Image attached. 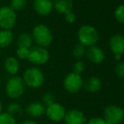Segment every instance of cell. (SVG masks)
Listing matches in <instances>:
<instances>
[{
  "label": "cell",
  "instance_id": "obj_1",
  "mask_svg": "<svg viewBox=\"0 0 124 124\" xmlns=\"http://www.w3.org/2000/svg\"><path fill=\"white\" fill-rule=\"evenodd\" d=\"M31 36L33 41H35L37 46L45 48L50 46L53 40L52 31L47 26L43 24H39L35 26Z\"/></svg>",
  "mask_w": 124,
  "mask_h": 124
},
{
  "label": "cell",
  "instance_id": "obj_2",
  "mask_svg": "<svg viewBox=\"0 0 124 124\" xmlns=\"http://www.w3.org/2000/svg\"><path fill=\"white\" fill-rule=\"evenodd\" d=\"M25 90V85L23 78L19 76H12L5 85V93L8 98L17 100L23 95Z\"/></svg>",
  "mask_w": 124,
  "mask_h": 124
},
{
  "label": "cell",
  "instance_id": "obj_3",
  "mask_svg": "<svg viewBox=\"0 0 124 124\" xmlns=\"http://www.w3.org/2000/svg\"><path fill=\"white\" fill-rule=\"evenodd\" d=\"M23 81L25 86L32 89H37L42 86L45 82V76L43 72L36 67H31L24 72Z\"/></svg>",
  "mask_w": 124,
  "mask_h": 124
},
{
  "label": "cell",
  "instance_id": "obj_4",
  "mask_svg": "<svg viewBox=\"0 0 124 124\" xmlns=\"http://www.w3.org/2000/svg\"><path fill=\"white\" fill-rule=\"evenodd\" d=\"M78 38L80 44L90 47L96 44L99 39V35L93 26L83 25L78 31Z\"/></svg>",
  "mask_w": 124,
  "mask_h": 124
},
{
  "label": "cell",
  "instance_id": "obj_5",
  "mask_svg": "<svg viewBox=\"0 0 124 124\" xmlns=\"http://www.w3.org/2000/svg\"><path fill=\"white\" fill-rule=\"evenodd\" d=\"M103 118L107 124H120L124 120V111L119 106L110 105L104 109Z\"/></svg>",
  "mask_w": 124,
  "mask_h": 124
},
{
  "label": "cell",
  "instance_id": "obj_6",
  "mask_svg": "<svg viewBox=\"0 0 124 124\" xmlns=\"http://www.w3.org/2000/svg\"><path fill=\"white\" fill-rule=\"evenodd\" d=\"M17 15L9 6L0 8V28L11 31L16 25Z\"/></svg>",
  "mask_w": 124,
  "mask_h": 124
},
{
  "label": "cell",
  "instance_id": "obj_7",
  "mask_svg": "<svg viewBox=\"0 0 124 124\" xmlns=\"http://www.w3.org/2000/svg\"><path fill=\"white\" fill-rule=\"evenodd\" d=\"M50 54L47 49L39 46H31L28 60L34 65H44L48 62Z\"/></svg>",
  "mask_w": 124,
  "mask_h": 124
},
{
  "label": "cell",
  "instance_id": "obj_8",
  "mask_svg": "<svg viewBox=\"0 0 124 124\" xmlns=\"http://www.w3.org/2000/svg\"><path fill=\"white\" fill-rule=\"evenodd\" d=\"M84 86V81L81 75L74 73H69L63 80V87L67 92L76 94L81 90Z\"/></svg>",
  "mask_w": 124,
  "mask_h": 124
},
{
  "label": "cell",
  "instance_id": "obj_9",
  "mask_svg": "<svg viewBox=\"0 0 124 124\" xmlns=\"http://www.w3.org/2000/svg\"><path fill=\"white\" fill-rule=\"evenodd\" d=\"M66 109L63 106H62L59 103H53L50 106L46 107V112L45 114L48 117V119L52 122L58 123L64 119V116L66 114Z\"/></svg>",
  "mask_w": 124,
  "mask_h": 124
},
{
  "label": "cell",
  "instance_id": "obj_10",
  "mask_svg": "<svg viewBox=\"0 0 124 124\" xmlns=\"http://www.w3.org/2000/svg\"><path fill=\"white\" fill-rule=\"evenodd\" d=\"M63 120L66 124H85L87 118L83 111L78 109H71L66 111Z\"/></svg>",
  "mask_w": 124,
  "mask_h": 124
},
{
  "label": "cell",
  "instance_id": "obj_11",
  "mask_svg": "<svg viewBox=\"0 0 124 124\" xmlns=\"http://www.w3.org/2000/svg\"><path fill=\"white\" fill-rule=\"evenodd\" d=\"M33 8L39 15L46 16L52 13L53 9L52 0H34Z\"/></svg>",
  "mask_w": 124,
  "mask_h": 124
},
{
  "label": "cell",
  "instance_id": "obj_12",
  "mask_svg": "<svg viewBox=\"0 0 124 124\" xmlns=\"http://www.w3.org/2000/svg\"><path fill=\"white\" fill-rule=\"evenodd\" d=\"M25 112L32 118H38L45 114L46 106L41 101L31 102L25 108Z\"/></svg>",
  "mask_w": 124,
  "mask_h": 124
},
{
  "label": "cell",
  "instance_id": "obj_13",
  "mask_svg": "<svg viewBox=\"0 0 124 124\" xmlns=\"http://www.w3.org/2000/svg\"><path fill=\"white\" fill-rule=\"evenodd\" d=\"M109 46L111 52L115 54L124 53V36L123 35L116 34L111 36L109 41Z\"/></svg>",
  "mask_w": 124,
  "mask_h": 124
},
{
  "label": "cell",
  "instance_id": "obj_14",
  "mask_svg": "<svg viewBox=\"0 0 124 124\" xmlns=\"http://www.w3.org/2000/svg\"><path fill=\"white\" fill-rule=\"evenodd\" d=\"M86 57L91 62L95 64H100L105 59V52L101 47L96 46H92L86 51Z\"/></svg>",
  "mask_w": 124,
  "mask_h": 124
},
{
  "label": "cell",
  "instance_id": "obj_15",
  "mask_svg": "<svg viewBox=\"0 0 124 124\" xmlns=\"http://www.w3.org/2000/svg\"><path fill=\"white\" fill-rule=\"evenodd\" d=\"M52 5L57 13L65 15L72 11L73 0H52Z\"/></svg>",
  "mask_w": 124,
  "mask_h": 124
},
{
  "label": "cell",
  "instance_id": "obj_16",
  "mask_svg": "<svg viewBox=\"0 0 124 124\" xmlns=\"http://www.w3.org/2000/svg\"><path fill=\"white\" fill-rule=\"evenodd\" d=\"M3 67L8 74L15 76L20 70V62L16 57H8L5 59Z\"/></svg>",
  "mask_w": 124,
  "mask_h": 124
},
{
  "label": "cell",
  "instance_id": "obj_17",
  "mask_svg": "<svg viewBox=\"0 0 124 124\" xmlns=\"http://www.w3.org/2000/svg\"><path fill=\"white\" fill-rule=\"evenodd\" d=\"M101 80L98 77L91 76L84 83L85 90L90 93H96L101 88Z\"/></svg>",
  "mask_w": 124,
  "mask_h": 124
},
{
  "label": "cell",
  "instance_id": "obj_18",
  "mask_svg": "<svg viewBox=\"0 0 124 124\" xmlns=\"http://www.w3.org/2000/svg\"><path fill=\"white\" fill-rule=\"evenodd\" d=\"M14 41V35L11 31L1 30L0 31V49L9 46Z\"/></svg>",
  "mask_w": 124,
  "mask_h": 124
},
{
  "label": "cell",
  "instance_id": "obj_19",
  "mask_svg": "<svg viewBox=\"0 0 124 124\" xmlns=\"http://www.w3.org/2000/svg\"><path fill=\"white\" fill-rule=\"evenodd\" d=\"M33 40L32 37L30 34L28 33H22L17 38V45L18 47H25L31 49V46H32Z\"/></svg>",
  "mask_w": 124,
  "mask_h": 124
},
{
  "label": "cell",
  "instance_id": "obj_20",
  "mask_svg": "<svg viewBox=\"0 0 124 124\" xmlns=\"http://www.w3.org/2000/svg\"><path fill=\"white\" fill-rule=\"evenodd\" d=\"M7 112L9 113L14 117H19L23 114V108L19 103L12 102L7 106Z\"/></svg>",
  "mask_w": 124,
  "mask_h": 124
},
{
  "label": "cell",
  "instance_id": "obj_21",
  "mask_svg": "<svg viewBox=\"0 0 124 124\" xmlns=\"http://www.w3.org/2000/svg\"><path fill=\"white\" fill-rule=\"evenodd\" d=\"M72 53L73 56L77 59H80L85 55L86 53V50H85V46H83L82 44L80 43H78L74 46L72 51Z\"/></svg>",
  "mask_w": 124,
  "mask_h": 124
},
{
  "label": "cell",
  "instance_id": "obj_22",
  "mask_svg": "<svg viewBox=\"0 0 124 124\" xmlns=\"http://www.w3.org/2000/svg\"><path fill=\"white\" fill-rule=\"evenodd\" d=\"M16 120L8 112H2L0 114V124H15Z\"/></svg>",
  "mask_w": 124,
  "mask_h": 124
},
{
  "label": "cell",
  "instance_id": "obj_23",
  "mask_svg": "<svg viewBox=\"0 0 124 124\" xmlns=\"http://www.w3.org/2000/svg\"><path fill=\"white\" fill-rule=\"evenodd\" d=\"M26 6V0H11L9 7L14 11H19L23 9Z\"/></svg>",
  "mask_w": 124,
  "mask_h": 124
},
{
  "label": "cell",
  "instance_id": "obj_24",
  "mask_svg": "<svg viewBox=\"0 0 124 124\" xmlns=\"http://www.w3.org/2000/svg\"><path fill=\"white\" fill-rule=\"evenodd\" d=\"M56 102V98L55 95L52 93H49V92H46L42 96V103L46 106H50V105L53 104V103Z\"/></svg>",
  "mask_w": 124,
  "mask_h": 124
},
{
  "label": "cell",
  "instance_id": "obj_25",
  "mask_svg": "<svg viewBox=\"0 0 124 124\" xmlns=\"http://www.w3.org/2000/svg\"><path fill=\"white\" fill-rule=\"evenodd\" d=\"M115 18L119 23L124 25V4L119 5L115 11Z\"/></svg>",
  "mask_w": 124,
  "mask_h": 124
},
{
  "label": "cell",
  "instance_id": "obj_26",
  "mask_svg": "<svg viewBox=\"0 0 124 124\" xmlns=\"http://www.w3.org/2000/svg\"><path fill=\"white\" fill-rule=\"evenodd\" d=\"M17 57L22 60H28L30 55V49L25 47H18L16 50Z\"/></svg>",
  "mask_w": 124,
  "mask_h": 124
},
{
  "label": "cell",
  "instance_id": "obj_27",
  "mask_svg": "<svg viewBox=\"0 0 124 124\" xmlns=\"http://www.w3.org/2000/svg\"><path fill=\"white\" fill-rule=\"evenodd\" d=\"M85 62H83V61H78V62H76L74 63V71H73V73H74V74H78L80 75L82 74V73L85 71Z\"/></svg>",
  "mask_w": 124,
  "mask_h": 124
},
{
  "label": "cell",
  "instance_id": "obj_28",
  "mask_svg": "<svg viewBox=\"0 0 124 124\" xmlns=\"http://www.w3.org/2000/svg\"><path fill=\"white\" fill-rule=\"evenodd\" d=\"M115 74L118 78L124 79V62H119L115 67Z\"/></svg>",
  "mask_w": 124,
  "mask_h": 124
},
{
  "label": "cell",
  "instance_id": "obj_29",
  "mask_svg": "<svg viewBox=\"0 0 124 124\" xmlns=\"http://www.w3.org/2000/svg\"><path fill=\"white\" fill-rule=\"evenodd\" d=\"M87 124H107V123L105 121L104 118L95 116V117L90 118Z\"/></svg>",
  "mask_w": 124,
  "mask_h": 124
},
{
  "label": "cell",
  "instance_id": "obj_30",
  "mask_svg": "<svg viewBox=\"0 0 124 124\" xmlns=\"http://www.w3.org/2000/svg\"><path fill=\"white\" fill-rule=\"evenodd\" d=\"M65 20L68 22V23H74L76 20V16L72 11L69 12V13L65 14Z\"/></svg>",
  "mask_w": 124,
  "mask_h": 124
},
{
  "label": "cell",
  "instance_id": "obj_31",
  "mask_svg": "<svg viewBox=\"0 0 124 124\" xmlns=\"http://www.w3.org/2000/svg\"><path fill=\"white\" fill-rule=\"evenodd\" d=\"M20 124H37V123H36L35 121H33V120H24V121H22L21 123Z\"/></svg>",
  "mask_w": 124,
  "mask_h": 124
},
{
  "label": "cell",
  "instance_id": "obj_32",
  "mask_svg": "<svg viewBox=\"0 0 124 124\" xmlns=\"http://www.w3.org/2000/svg\"><path fill=\"white\" fill-rule=\"evenodd\" d=\"M121 58H122V55H119V54H115V59H116V60L119 61Z\"/></svg>",
  "mask_w": 124,
  "mask_h": 124
},
{
  "label": "cell",
  "instance_id": "obj_33",
  "mask_svg": "<svg viewBox=\"0 0 124 124\" xmlns=\"http://www.w3.org/2000/svg\"><path fill=\"white\" fill-rule=\"evenodd\" d=\"M3 112V105H2V102L0 101V114Z\"/></svg>",
  "mask_w": 124,
  "mask_h": 124
},
{
  "label": "cell",
  "instance_id": "obj_34",
  "mask_svg": "<svg viewBox=\"0 0 124 124\" xmlns=\"http://www.w3.org/2000/svg\"><path fill=\"white\" fill-rule=\"evenodd\" d=\"M1 55H2V53H1V49H0V57H1Z\"/></svg>",
  "mask_w": 124,
  "mask_h": 124
},
{
  "label": "cell",
  "instance_id": "obj_35",
  "mask_svg": "<svg viewBox=\"0 0 124 124\" xmlns=\"http://www.w3.org/2000/svg\"><path fill=\"white\" fill-rule=\"evenodd\" d=\"M0 85H1V78H0Z\"/></svg>",
  "mask_w": 124,
  "mask_h": 124
},
{
  "label": "cell",
  "instance_id": "obj_36",
  "mask_svg": "<svg viewBox=\"0 0 124 124\" xmlns=\"http://www.w3.org/2000/svg\"><path fill=\"white\" fill-rule=\"evenodd\" d=\"M123 89H124V83H123Z\"/></svg>",
  "mask_w": 124,
  "mask_h": 124
},
{
  "label": "cell",
  "instance_id": "obj_37",
  "mask_svg": "<svg viewBox=\"0 0 124 124\" xmlns=\"http://www.w3.org/2000/svg\"><path fill=\"white\" fill-rule=\"evenodd\" d=\"M123 111H124V109H123Z\"/></svg>",
  "mask_w": 124,
  "mask_h": 124
}]
</instances>
